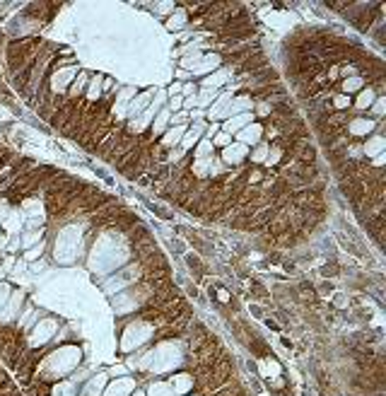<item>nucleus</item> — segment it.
<instances>
[{"label": "nucleus", "instance_id": "obj_38", "mask_svg": "<svg viewBox=\"0 0 386 396\" xmlns=\"http://www.w3.org/2000/svg\"><path fill=\"white\" fill-rule=\"evenodd\" d=\"M10 285H5V283H3V285H0V312H3V307H5V304H8V300H10Z\"/></svg>", "mask_w": 386, "mask_h": 396}, {"label": "nucleus", "instance_id": "obj_25", "mask_svg": "<svg viewBox=\"0 0 386 396\" xmlns=\"http://www.w3.org/2000/svg\"><path fill=\"white\" fill-rule=\"evenodd\" d=\"M186 22H189L186 10H176V12H174V17L167 22V29H172V32H181L183 27H186Z\"/></svg>", "mask_w": 386, "mask_h": 396}, {"label": "nucleus", "instance_id": "obj_8", "mask_svg": "<svg viewBox=\"0 0 386 396\" xmlns=\"http://www.w3.org/2000/svg\"><path fill=\"white\" fill-rule=\"evenodd\" d=\"M152 97H155V89H150V92H142V95H135L133 99H131V104H128V109H126V119H138L142 111L150 106V102H152Z\"/></svg>", "mask_w": 386, "mask_h": 396}, {"label": "nucleus", "instance_id": "obj_33", "mask_svg": "<svg viewBox=\"0 0 386 396\" xmlns=\"http://www.w3.org/2000/svg\"><path fill=\"white\" fill-rule=\"evenodd\" d=\"M189 119H191V114L186 109H181V111H176V114H172L169 123H172V126H186V121Z\"/></svg>", "mask_w": 386, "mask_h": 396}, {"label": "nucleus", "instance_id": "obj_31", "mask_svg": "<svg viewBox=\"0 0 386 396\" xmlns=\"http://www.w3.org/2000/svg\"><path fill=\"white\" fill-rule=\"evenodd\" d=\"M87 95H89V99H92V102L102 95V75H97V78H92L89 82H87Z\"/></svg>", "mask_w": 386, "mask_h": 396}, {"label": "nucleus", "instance_id": "obj_30", "mask_svg": "<svg viewBox=\"0 0 386 396\" xmlns=\"http://www.w3.org/2000/svg\"><path fill=\"white\" fill-rule=\"evenodd\" d=\"M87 82H89V80H87V73H80L78 78L72 80V85H70V92H68V95L70 97H78V95H82V92H85V85Z\"/></svg>", "mask_w": 386, "mask_h": 396}, {"label": "nucleus", "instance_id": "obj_35", "mask_svg": "<svg viewBox=\"0 0 386 396\" xmlns=\"http://www.w3.org/2000/svg\"><path fill=\"white\" fill-rule=\"evenodd\" d=\"M280 157H283V150H280V148H270L268 157H266V162H263V165L273 167V165H278V162H280Z\"/></svg>", "mask_w": 386, "mask_h": 396}, {"label": "nucleus", "instance_id": "obj_43", "mask_svg": "<svg viewBox=\"0 0 386 396\" xmlns=\"http://www.w3.org/2000/svg\"><path fill=\"white\" fill-rule=\"evenodd\" d=\"M384 165V155H379V157H374V167H381Z\"/></svg>", "mask_w": 386, "mask_h": 396}, {"label": "nucleus", "instance_id": "obj_27", "mask_svg": "<svg viewBox=\"0 0 386 396\" xmlns=\"http://www.w3.org/2000/svg\"><path fill=\"white\" fill-rule=\"evenodd\" d=\"M145 394L148 396H174V391L169 387V382H152Z\"/></svg>", "mask_w": 386, "mask_h": 396}, {"label": "nucleus", "instance_id": "obj_4", "mask_svg": "<svg viewBox=\"0 0 386 396\" xmlns=\"http://www.w3.org/2000/svg\"><path fill=\"white\" fill-rule=\"evenodd\" d=\"M191 169H193V174H196L198 179H205V176L222 174V172H225V162H220V159H215V157L193 159V165H191Z\"/></svg>", "mask_w": 386, "mask_h": 396}, {"label": "nucleus", "instance_id": "obj_42", "mask_svg": "<svg viewBox=\"0 0 386 396\" xmlns=\"http://www.w3.org/2000/svg\"><path fill=\"white\" fill-rule=\"evenodd\" d=\"M181 155H183V150H181V148H179V150H172V155H169V159H172V162H174V159H179V157H181Z\"/></svg>", "mask_w": 386, "mask_h": 396}, {"label": "nucleus", "instance_id": "obj_10", "mask_svg": "<svg viewBox=\"0 0 386 396\" xmlns=\"http://www.w3.org/2000/svg\"><path fill=\"white\" fill-rule=\"evenodd\" d=\"M249 123H253V111H246V114H239V116H229L220 126V131H225L229 135H236L242 128L249 126Z\"/></svg>", "mask_w": 386, "mask_h": 396}, {"label": "nucleus", "instance_id": "obj_24", "mask_svg": "<svg viewBox=\"0 0 386 396\" xmlns=\"http://www.w3.org/2000/svg\"><path fill=\"white\" fill-rule=\"evenodd\" d=\"M51 396H80L78 394V384L72 380L68 382H58L53 387V391H51Z\"/></svg>", "mask_w": 386, "mask_h": 396}, {"label": "nucleus", "instance_id": "obj_2", "mask_svg": "<svg viewBox=\"0 0 386 396\" xmlns=\"http://www.w3.org/2000/svg\"><path fill=\"white\" fill-rule=\"evenodd\" d=\"M152 324H148V321H135V324H131L123 331V341H121V350H135L140 348V346H145V343L152 338Z\"/></svg>", "mask_w": 386, "mask_h": 396}, {"label": "nucleus", "instance_id": "obj_6", "mask_svg": "<svg viewBox=\"0 0 386 396\" xmlns=\"http://www.w3.org/2000/svg\"><path fill=\"white\" fill-rule=\"evenodd\" d=\"M205 128H208V123H205L203 119H200V121H193V126L186 128V133H183V138H181V143H179V148H181L183 152L191 150V148H196V143L205 135Z\"/></svg>", "mask_w": 386, "mask_h": 396}, {"label": "nucleus", "instance_id": "obj_16", "mask_svg": "<svg viewBox=\"0 0 386 396\" xmlns=\"http://www.w3.org/2000/svg\"><path fill=\"white\" fill-rule=\"evenodd\" d=\"M135 97V87H123L121 92L116 95V104H114V114H116L118 119H123L126 116V109L128 104H131V99Z\"/></svg>", "mask_w": 386, "mask_h": 396}, {"label": "nucleus", "instance_id": "obj_45", "mask_svg": "<svg viewBox=\"0 0 386 396\" xmlns=\"http://www.w3.org/2000/svg\"><path fill=\"white\" fill-rule=\"evenodd\" d=\"M0 244H3V237H0Z\"/></svg>", "mask_w": 386, "mask_h": 396}, {"label": "nucleus", "instance_id": "obj_34", "mask_svg": "<svg viewBox=\"0 0 386 396\" xmlns=\"http://www.w3.org/2000/svg\"><path fill=\"white\" fill-rule=\"evenodd\" d=\"M227 145H232V135L220 131V133L213 138V148H227Z\"/></svg>", "mask_w": 386, "mask_h": 396}, {"label": "nucleus", "instance_id": "obj_40", "mask_svg": "<svg viewBox=\"0 0 386 396\" xmlns=\"http://www.w3.org/2000/svg\"><path fill=\"white\" fill-rule=\"evenodd\" d=\"M181 87H183L181 82H174L172 87H169V95H172V97H176V95H181Z\"/></svg>", "mask_w": 386, "mask_h": 396}, {"label": "nucleus", "instance_id": "obj_3", "mask_svg": "<svg viewBox=\"0 0 386 396\" xmlns=\"http://www.w3.org/2000/svg\"><path fill=\"white\" fill-rule=\"evenodd\" d=\"M56 329H58V319L53 317H46V319H39L32 329V336H29V346L36 348V346H44L48 343L51 338L56 336Z\"/></svg>", "mask_w": 386, "mask_h": 396}, {"label": "nucleus", "instance_id": "obj_26", "mask_svg": "<svg viewBox=\"0 0 386 396\" xmlns=\"http://www.w3.org/2000/svg\"><path fill=\"white\" fill-rule=\"evenodd\" d=\"M213 140H210V138H200V140H198L196 143V159H205V157H213Z\"/></svg>", "mask_w": 386, "mask_h": 396}, {"label": "nucleus", "instance_id": "obj_29", "mask_svg": "<svg viewBox=\"0 0 386 396\" xmlns=\"http://www.w3.org/2000/svg\"><path fill=\"white\" fill-rule=\"evenodd\" d=\"M362 87H364V80L360 78V75L345 78V82H343V92H345V95H350V92H360Z\"/></svg>", "mask_w": 386, "mask_h": 396}, {"label": "nucleus", "instance_id": "obj_41", "mask_svg": "<svg viewBox=\"0 0 386 396\" xmlns=\"http://www.w3.org/2000/svg\"><path fill=\"white\" fill-rule=\"evenodd\" d=\"M261 114V116H266V114H270V106L268 104H259V109H256Z\"/></svg>", "mask_w": 386, "mask_h": 396}, {"label": "nucleus", "instance_id": "obj_15", "mask_svg": "<svg viewBox=\"0 0 386 396\" xmlns=\"http://www.w3.org/2000/svg\"><path fill=\"white\" fill-rule=\"evenodd\" d=\"M169 387H172L174 396H186L193 389V377L191 374H174V377H169Z\"/></svg>", "mask_w": 386, "mask_h": 396}, {"label": "nucleus", "instance_id": "obj_17", "mask_svg": "<svg viewBox=\"0 0 386 396\" xmlns=\"http://www.w3.org/2000/svg\"><path fill=\"white\" fill-rule=\"evenodd\" d=\"M384 148H386L384 135L374 133L370 140L362 145V155H367V157H379V155H384Z\"/></svg>", "mask_w": 386, "mask_h": 396}, {"label": "nucleus", "instance_id": "obj_23", "mask_svg": "<svg viewBox=\"0 0 386 396\" xmlns=\"http://www.w3.org/2000/svg\"><path fill=\"white\" fill-rule=\"evenodd\" d=\"M75 75H78V68H61V73L53 75V89L56 92H63L65 85H68Z\"/></svg>", "mask_w": 386, "mask_h": 396}, {"label": "nucleus", "instance_id": "obj_28", "mask_svg": "<svg viewBox=\"0 0 386 396\" xmlns=\"http://www.w3.org/2000/svg\"><path fill=\"white\" fill-rule=\"evenodd\" d=\"M374 99H377V95H374V89H372V87L362 89V92H360V97H357V104H355V109H360V111L370 109L372 104H374Z\"/></svg>", "mask_w": 386, "mask_h": 396}, {"label": "nucleus", "instance_id": "obj_44", "mask_svg": "<svg viewBox=\"0 0 386 396\" xmlns=\"http://www.w3.org/2000/svg\"><path fill=\"white\" fill-rule=\"evenodd\" d=\"M131 396H148V394H145V391H140V389H135V391H133Z\"/></svg>", "mask_w": 386, "mask_h": 396}, {"label": "nucleus", "instance_id": "obj_19", "mask_svg": "<svg viewBox=\"0 0 386 396\" xmlns=\"http://www.w3.org/2000/svg\"><path fill=\"white\" fill-rule=\"evenodd\" d=\"M104 387H106V374H95V377L87 380V384L80 396H102Z\"/></svg>", "mask_w": 386, "mask_h": 396}, {"label": "nucleus", "instance_id": "obj_21", "mask_svg": "<svg viewBox=\"0 0 386 396\" xmlns=\"http://www.w3.org/2000/svg\"><path fill=\"white\" fill-rule=\"evenodd\" d=\"M186 128L189 126H169V131L164 133V138H162V148H167V150H172L174 145L181 143L183 133H186Z\"/></svg>", "mask_w": 386, "mask_h": 396}, {"label": "nucleus", "instance_id": "obj_1", "mask_svg": "<svg viewBox=\"0 0 386 396\" xmlns=\"http://www.w3.org/2000/svg\"><path fill=\"white\" fill-rule=\"evenodd\" d=\"M78 363H80V350L78 348L65 346V348L56 350L53 355H48L46 363H44V372H46L44 380H58V377L72 372V367Z\"/></svg>", "mask_w": 386, "mask_h": 396}, {"label": "nucleus", "instance_id": "obj_9", "mask_svg": "<svg viewBox=\"0 0 386 396\" xmlns=\"http://www.w3.org/2000/svg\"><path fill=\"white\" fill-rule=\"evenodd\" d=\"M253 106V99L249 95H242V97H232V102L227 104V109L222 111L220 119L227 121L229 116H239V114H246V111H251Z\"/></svg>", "mask_w": 386, "mask_h": 396}, {"label": "nucleus", "instance_id": "obj_37", "mask_svg": "<svg viewBox=\"0 0 386 396\" xmlns=\"http://www.w3.org/2000/svg\"><path fill=\"white\" fill-rule=\"evenodd\" d=\"M370 109H372V114H374V116H381V114L386 111V99H384V97H377Z\"/></svg>", "mask_w": 386, "mask_h": 396}, {"label": "nucleus", "instance_id": "obj_12", "mask_svg": "<svg viewBox=\"0 0 386 396\" xmlns=\"http://www.w3.org/2000/svg\"><path fill=\"white\" fill-rule=\"evenodd\" d=\"M246 155H249V148H246V145L232 143L222 150V162H225V165H242Z\"/></svg>", "mask_w": 386, "mask_h": 396}, {"label": "nucleus", "instance_id": "obj_32", "mask_svg": "<svg viewBox=\"0 0 386 396\" xmlns=\"http://www.w3.org/2000/svg\"><path fill=\"white\" fill-rule=\"evenodd\" d=\"M268 152H270V145L259 143V148L251 152V162H256V165H263V162H266V157H268Z\"/></svg>", "mask_w": 386, "mask_h": 396}, {"label": "nucleus", "instance_id": "obj_14", "mask_svg": "<svg viewBox=\"0 0 386 396\" xmlns=\"http://www.w3.org/2000/svg\"><path fill=\"white\" fill-rule=\"evenodd\" d=\"M22 300H24L22 293L10 295L8 304H5V307H3V312H0V324H8V321H12V319L17 317V312H20V307H22Z\"/></svg>", "mask_w": 386, "mask_h": 396}, {"label": "nucleus", "instance_id": "obj_20", "mask_svg": "<svg viewBox=\"0 0 386 396\" xmlns=\"http://www.w3.org/2000/svg\"><path fill=\"white\" fill-rule=\"evenodd\" d=\"M229 102H232V92H222V95H217V99H215V102L210 104V109H208V119L220 121L222 111L227 109Z\"/></svg>", "mask_w": 386, "mask_h": 396}, {"label": "nucleus", "instance_id": "obj_7", "mask_svg": "<svg viewBox=\"0 0 386 396\" xmlns=\"http://www.w3.org/2000/svg\"><path fill=\"white\" fill-rule=\"evenodd\" d=\"M135 391V380L133 377H118L116 382H111L104 387L102 396H131Z\"/></svg>", "mask_w": 386, "mask_h": 396}, {"label": "nucleus", "instance_id": "obj_13", "mask_svg": "<svg viewBox=\"0 0 386 396\" xmlns=\"http://www.w3.org/2000/svg\"><path fill=\"white\" fill-rule=\"evenodd\" d=\"M377 131V121L374 119H353L347 123V133L355 135V138H362V135H372Z\"/></svg>", "mask_w": 386, "mask_h": 396}, {"label": "nucleus", "instance_id": "obj_22", "mask_svg": "<svg viewBox=\"0 0 386 396\" xmlns=\"http://www.w3.org/2000/svg\"><path fill=\"white\" fill-rule=\"evenodd\" d=\"M169 119H172V111L167 109H162L157 114V116H155V119H152V135H162V133H167V128H169Z\"/></svg>", "mask_w": 386, "mask_h": 396}, {"label": "nucleus", "instance_id": "obj_5", "mask_svg": "<svg viewBox=\"0 0 386 396\" xmlns=\"http://www.w3.org/2000/svg\"><path fill=\"white\" fill-rule=\"evenodd\" d=\"M220 65H222L220 53H208V56H200L196 63L191 65V73L193 75H210V73L220 70Z\"/></svg>", "mask_w": 386, "mask_h": 396}, {"label": "nucleus", "instance_id": "obj_39", "mask_svg": "<svg viewBox=\"0 0 386 396\" xmlns=\"http://www.w3.org/2000/svg\"><path fill=\"white\" fill-rule=\"evenodd\" d=\"M193 95H196V85H193V82H186V85L181 87V97L183 99H189V97H193Z\"/></svg>", "mask_w": 386, "mask_h": 396}, {"label": "nucleus", "instance_id": "obj_36", "mask_svg": "<svg viewBox=\"0 0 386 396\" xmlns=\"http://www.w3.org/2000/svg\"><path fill=\"white\" fill-rule=\"evenodd\" d=\"M333 106H336L338 111H345L347 106H350V97L347 95H336L333 97Z\"/></svg>", "mask_w": 386, "mask_h": 396}, {"label": "nucleus", "instance_id": "obj_11", "mask_svg": "<svg viewBox=\"0 0 386 396\" xmlns=\"http://www.w3.org/2000/svg\"><path fill=\"white\" fill-rule=\"evenodd\" d=\"M236 138H239V143L246 145V148H249V145H259L261 138H263V126L253 121V123H249L246 128H242V131L236 133Z\"/></svg>", "mask_w": 386, "mask_h": 396}, {"label": "nucleus", "instance_id": "obj_18", "mask_svg": "<svg viewBox=\"0 0 386 396\" xmlns=\"http://www.w3.org/2000/svg\"><path fill=\"white\" fill-rule=\"evenodd\" d=\"M229 75H232V73H229L227 68H220V70L210 73V75L203 80V89H215V92H217V89L229 80Z\"/></svg>", "mask_w": 386, "mask_h": 396}]
</instances>
